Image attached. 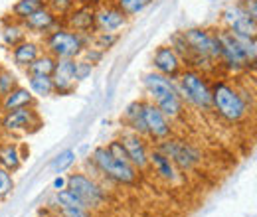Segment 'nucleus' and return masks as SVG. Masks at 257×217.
I'll list each match as a JSON object with an SVG mask.
<instances>
[{"label": "nucleus", "mask_w": 257, "mask_h": 217, "mask_svg": "<svg viewBox=\"0 0 257 217\" xmlns=\"http://www.w3.org/2000/svg\"><path fill=\"white\" fill-rule=\"evenodd\" d=\"M180 32H182L184 40L188 42L194 54L190 67H192L196 58H204V60H210V62L220 65V42L216 38V32L206 30V28H188V30Z\"/></svg>", "instance_id": "obj_9"}, {"label": "nucleus", "mask_w": 257, "mask_h": 217, "mask_svg": "<svg viewBox=\"0 0 257 217\" xmlns=\"http://www.w3.org/2000/svg\"><path fill=\"white\" fill-rule=\"evenodd\" d=\"M16 85H18L16 75H14L10 69L0 67V99H2V97H6V95L10 93Z\"/></svg>", "instance_id": "obj_32"}, {"label": "nucleus", "mask_w": 257, "mask_h": 217, "mask_svg": "<svg viewBox=\"0 0 257 217\" xmlns=\"http://www.w3.org/2000/svg\"><path fill=\"white\" fill-rule=\"evenodd\" d=\"M44 52V48L38 44V42H34V40H24V42H20L18 46H14L12 48V63L16 65V67H22V69H26L30 63L40 56Z\"/></svg>", "instance_id": "obj_22"}, {"label": "nucleus", "mask_w": 257, "mask_h": 217, "mask_svg": "<svg viewBox=\"0 0 257 217\" xmlns=\"http://www.w3.org/2000/svg\"><path fill=\"white\" fill-rule=\"evenodd\" d=\"M249 18H253L257 20V0H239V4H237Z\"/></svg>", "instance_id": "obj_38"}, {"label": "nucleus", "mask_w": 257, "mask_h": 217, "mask_svg": "<svg viewBox=\"0 0 257 217\" xmlns=\"http://www.w3.org/2000/svg\"><path fill=\"white\" fill-rule=\"evenodd\" d=\"M36 105V97L32 91L24 85H16L6 97L0 99V109L2 113L6 111H14V109H22V107H34Z\"/></svg>", "instance_id": "obj_20"}, {"label": "nucleus", "mask_w": 257, "mask_h": 217, "mask_svg": "<svg viewBox=\"0 0 257 217\" xmlns=\"http://www.w3.org/2000/svg\"><path fill=\"white\" fill-rule=\"evenodd\" d=\"M44 4L36 2V0H16L12 4V10H10V18L12 20H18V22H24L30 14H34L38 8H42Z\"/></svg>", "instance_id": "obj_27"}, {"label": "nucleus", "mask_w": 257, "mask_h": 217, "mask_svg": "<svg viewBox=\"0 0 257 217\" xmlns=\"http://www.w3.org/2000/svg\"><path fill=\"white\" fill-rule=\"evenodd\" d=\"M143 119H145V126H147V138L151 142L157 144L161 140L174 136L172 121L149 99H143Z\"/></svg>", "instance_id": "obj_11"}, {"label": "nucleus", "mask_w": 257, "mask_h": 217, "mask_svg": "<svg viewBox=\"0 0 257 217\" xmlns=\"http://www.w3.org/2000/svg\"><path fill=\"white\" fill-rule=\"evenodd\" d=\"M50 207L64 217H93V211H89V209H81V207H58L54 201L50 203Z\"/></svg>", "instance_id": "obj_35"}, {"label": "nucleus", "mask_w": 257, "mask_h": 217, "mask_svg": "<svg viewBox=\"0 0 257 217\" xmlns=\"http://www.w3.org/2000/svg\"><path fill=\"white\" fill-rule=\"evenodd\" d=\"M155 148H159L162 154L168 156L172 160V164L180 172H192V170H196L202 164V152H200V148L194 146L192 142L184 140V138L170 136L166 140L157 142Z\"/></svg>", "instance_id": "obj_6"}, {"label": "nucleus", "mask_w": 257, "mask_h": 217, "mask_svg": "<svg viewBox=\"0 0 257 217\" xmlns=\"http://www.w3.org/2000/svg\"><path fill=\"white\" fill-rule=\"evenodd\" d=\"M151 65H153V71L161 73L164 77L176 81L178 75L182 73L184 69V63L182 60L176 56V52L170 48V46H159L153 54V60H151Z\"/></svg>", "instance_id": "obj_14"}, {"label": "nucleus", "mask_w": 257, "mask_h": 217, "mask_svg": "<svg viewBox=\"0 0 257 217\" xmlns=\"http://www.w3.org/2000/svg\"><path fill=\"white\" fill-rule=\"evenodd\" d=\"M117 42H119V34L117 32H95V34H91L89 46H95L103 52H109Z\"/></svg>", "instance_id": "obj_30"}, {"label": "nucleus", "mask_w": 257, "mask_h": 217, "mask_svg": "<svg viewBox=\"0 0 257 217\" xmlns=\"http://www.w3.org/2000/svg\"><path fill=\"white\" fill-rule=\"evenodd\" d=\"M64 187H67V178H64V176L60 174V176H56V178H54V182H52V189H54V191H58V189H64Z\"/></svg>", "instance_id": "obj_39"}, {"label": "nucleus", "mask_w": 257, "mask_h": 217, "mask_svg": "<svg viewBox=\"0 0 257 217\" xmlns=\"http://www.w3.org/2000/svg\"><path fill=\"white\" fill-rule=\"evenodd\" d=\"M67 187L71 191H75L87 205L91 211H95L99 207H103L107 203V189L103 184H99V180L89 176L87 172H73L67 176Z\"/></svg>", "instance_id": "obj_8"}, {"label": "nucleus", "mask_w": 257, "mask_h": 217, "mask_svg": "<svg viewBox=\"0 0 257 217\" xmlns=\"http://www.w3.org/2000/svg\"><path fill=\"white\" fill-rule=\"evenodd\" d=\"M210 89H212V111L224 119L229 124L243 123L249 113L251 107L245 103V99L241 97L239 89L225 81V79H214L210 81Z\"/></svg>", "instance_id": "obj_2"}, {"label": "nucleus", "mask_w": 257, "mask_h": 217, "mask_svg": "<svg viewBox=\"0 0 257 217\" xmlns=\"http://www.w3.org/2000/svg\"><path fill=\"white\" fill-rule=\"evenodd\" d=\"M176 87L184 103L192 105L198 111H212V89L206 73L192 67H184L176 79Z\"/></svg>", "instance_id": "obj_3"}, {"label": "nucleus", "mask_w": 257, "mask_h": 217, "mask_svg": "<svg viewBox=\"0 0 257 217\" xmlns=\"http://www.w3.org/2000/svg\"><path fill=\"white\" fill-rule=\"evenodd\" d=\"M52 81H54V89L60 97L71 95L75 91V69H73V60H58L56 62V69L52 73Z\"/></svg>", "instance_id": "obj_18"}, {"label": "nucleus", "mask_w": 257, "mask_h": 217, "mask_svg": "<svg viewBox=\"0 0 257 217\" xmlns=\"http://www.w3.org/2000/svg\"><path fill=\"white\" fill-rule=\"evenodd\" d=\"M89 40L91 36H83L65 26H58L56 30L44 36V52H48L56 60H75L89 46Z\"/></svg>", "instance_id": "obj_4"}, {"label": "nucleus", "mask_w": 257, "mask_h": 217, "mask_svg": "<svg viewBox=\"0 0 257 217\" xmlns=\"http://www.w3.org/2000/svg\"><path fill=\"white\" fill-rule=\"evenodd\" d=\"M36 2H40V4H46V0H36Z\"/></svg>", "instance_id": "obj_40"}, {"label": "nucleus", "mask_w": 257, "mask_h": 217, "mask_svg": "<svg viewBox=\"0 0 257 217\" xmlns=\"http://www.w3.org/2000/svg\"><path fill=\"white\" fill-rule=\"evenodd\" d=\"M149 168L161 178L164 180L166 184H176V182H180V170L172 164V160L168 158V156H164L159 150V148H151V152H149Z\"/></svg>", "instance_id": "obj_19"}, {"label": "nucleus", "mask_w": 257, "mask_h": 217, "mask_svg": "<svg viewBox=\"0 0 257 217\" xmlns=\"http://www.w3.org/2000/svg\"><path fill=\"white\" fill-rule=\"evenodd\" d=\"M222 22L225 28L237 34H247V36H257V20L249 18L237 4L227 6L222 14Z\"/></svg>", "instance_id": "obj_17"}, {"label": "nucleus", "mask_w": 257, "mask_h": 217, "mask_svg": "<svg viewBox=\"0 0 257 217\" xmlns=\"http://www.w3.org/2000/svg\"><path fill=\"white\" fill-rule=\"evenodd\" d=\"M143 89L147 93V99L153 101L170 121L180 119L184 115L186 103L178 93L176 81L164 77L157 71H149L143 75Z\"/></svg>", "instance_id": "obj_1"}, {"label": "nucleus", "mask_w": 257, "mask_h": 217, "mask_svg": "<svg viewBox=\"0 0 257 217\" xmlns=\"http://www.w3.org/2000/svg\"><path fill=\"white\" fill-rule=\"evenodd\" d=\"M119 140H121V144L127 150L128 162L139 172L149 170V152H151V148H149L147 138L145 136H139V134H135L131 130H125V132L119 134Z\"/></svg>", "instance_id": "obj_13"}, {"label": "nucleus", "mask_w": 257, "mask_h": 217, "mask_svg": "<svg viewBox=\"0 0 257 217\" xmlns=\"http://www.w3.org/2000/svg\"><path fill=\"white\" fill-rule=\"evenodd\" d=\"M214 32L220 42V65H224L229 73H243L255 67V63L249 62V58L245 56V52L241 50V46L235 42V38L227 28Z\"/></svg>", "instance_id": "obj_7"}, {"label": "nucleus", "mask_w": 257, "mask_h": 217, "mask_svg": "<svg viewBox=\"0 0 257 217\" xmlns=\"http://www.w3.org/2000/svg\"><path fill=\"white\" fill-rule=\"evenodd\" d=\"M0 38H2V44L12 50L14 46H18L20 42H24V40L28 38V32H26L22 22L8 18V20L2 22V26H0Z\"/></svg>", "instance_id": "obj_23"}, {"label": "nucleus", "mask_w": 257, "mask_h": 217, "mask_svg": "<svg viewBox=\"0 0 257 217\" xmlns=\"http://www.w3.org/2000/svg\"><path fill=\"white\" fill-rule=\"evenodd\" d=\"M75 160H77V152L71 150V148H67V150L60 152V154L50 162V170H52L56 176H60V174H64L67 170H71V166L75 164Z\"/></svg>", "instance_id": "obj_28"}, {"label": "nucleus", "mask_w": 257, "mask_h": 217, "mask_svg": "<svg viewBox=\"0 0 257 217\" xmlns=\"http://www.w3.org/2000/svg\"><path fill=\"white\" fill-rule=\"evenodd\" d=\"M79 58H83L85 62H89L93 67H95L97 63H101V60L105 58V52L103 50H99V48H95V46H87L83 52H81V56Z\"/></svg>", "instance_id": "obj_37"}, {"label": "nucleus", "mask_w": 257, "mask_h": 217, "mask_svg": "<svg viewBox=\"0 0 257 217\" xmlns=\"http://www.w3.org/2000/svg\"><path fill=\"white\" fill-rule=\"evenodd\" d=\"M127 18H133V16H137V14H141L143 10H147L151 4H153V0H111Z\"/></svg>", "instance_id": "obj_29"}, {"label": "nucleus", "mask_w": 257, "mask_h": 217, "mask_svg": "<svg viewBox=\"0 0 257 217\" xmlns=\"http://www.w3.org/2000/svg\"><path fill=\"white\" fill-rule=\"evenodd\" d=\"M62 26L77 32V34H83V36L95 34V6L89 2L75 4L71 8V12L62 18Z\"/></svg>", "instance_id": "obj_12"}, {"label": "nucleus", "mask_w": 257, "mask_h": 217, "mask_svg": "<svg viewBox=\"0 0 257 217\" xmlns=\"http://www.w3.org/2000/svg\"><path fill=\"white\" fill-rule=\"evenodd\" d=\"M24 156L20 154V146L16 142H2L0 144V166L8 172H18L22 166Z\"/></svg>", "instance_id": "obj_24"}, {"label": "nucleus", "mask_w": 257, "mask_h": 217, "mask_svg": "<svg viewBox=\"0 0 257 217\" xmlns=\"http://www.w3.org/2000/svg\"><path fill=\"white\" fill-rule=\"evenodd\" d=\"M73 69H75V81H77V83L89 79L91 73H93V65L89 62H85L83 58H75V60H73Z\"/></svg>", "instance_id": "obj_34"}, {"label": "nucleus", "mask_w": 257, "mask_h": 217, "mask_svg": "<svg viewBox=\"0 0 257 217\" xmlns=\"http://www.w3.org/2000/svg\"><path fill=\"white\" fill-rule=\"evenodd\" d=\"M40 217H54V213H52V215H40Z\"/></svg>", "instance_id": "obj_41"}, {"label": "nucleus", "mask_w": 257, "mask_h": 217, "mask_svg": "<svg viewBox=\"0 0 257 217\" xmlns=\"http://www.w3.org/2000/svg\"><path fill=\"white\" fill-rule=\"evenodd\" d=\"M127 16L113 4H99L95 8V32H117L127 26Z\"/></svg>", "instance_id": "obj_15"}, {"label": "nucleus", "mask_w": 257, "mask_h": 217, "mask_svg": "<svg viewBox=\"0 0 257 217\" xmlns=\"http://www.w3.org/2000/svg\"><path fill=\"white\" fill-rule=\"evenodd\" d=\"M105 148L115 156L117 160H121V162H128L127 150H125V146L121 144V140H119V138H113L111 142H107V144H105ZM128 164H131V162H128Z\"/></svg>", "instance_id": "obj_36"}, {"label": "nucleus", "mask_w": 257, "mask_h": 217, "mask_svg": "<svg viewBox=\"0 0 257 217\" xmlns=\"http://www.w3.org/2000/svg\"><path fill=\"white\" fill-rule=\"evenodd\" d=\"M77 4V0H46V8L52 10L60 20L71 12V8Z\"/></svg>", "instance_id": "obj_31"}, {"label": "nucleus", "mask_w": 257, "mask_h": 217, "mask_svg": "<svg viewBox=\"0 0 257 217\" xmlns=\"http://www.w3.org/2000/svg\"><path fill=\"white\" fill-rule=\"evenodd\" d=\"M123 124L125 128L147 138V126H145V119H143V99L131 101L125 111H123Z\"/></svg>", "instance_id": "obj_21"}, {"label": "nucleus", "mask_w": 257, "mask_h": 217, "mask_svg": "<svg viewBox=\"0 0 257 217\" xmlns=\"http://www.w3.org/2000/svg\"><path fill=\"white\" fill-rule=\"evenodd\" d=\"M56 62L58 60L54 56H50L48 52H42L24 71H26V75H48V77H52V73L56 69Z\"/></svg>", "instance_id": "obj_26"}, {"label": "nucleus", "mask_w": 257, "mask_h": 217, "mask_svg": "<svg viewBox=\"0 0 257 217\" xmlns=\"http://www.w3.org/2000/svg\"><path fill=\"white\" fill-rule=\"evenodd\" d=\"M14 189V178L12 172H8L6 168L0 166V201H4Z\"/></svg>", "instance_id": "obj_33"}, {"label": "nucleus", "mask_w": 257, "mask_h": 217, "mask_svg": "<svg viewBox=\"0 0 257 217\" xmlns=\"http://www.w3.org/2000/svg\"><path fill=\"white\" fill-rule=\"evenodd\" d=\"M42 126V117L34 107H22L14 111L2 113L0 128L6 134H18V132H34Z\"/></svg>", "instance_id": "obj_10"}, {"label": "nucleus", "mask_w": 257, "mask_h": 217, "mask_svg": "<svg viewBox=\"0 0 257 217\" xmlns=\"http://www.w3.org/2000/svg\"><path fill=\"white\" fill-rule=\"evenodd\" d=\"M28 89L36 99H48L56 93L54 81L48 75H28Z\"/></svg>", "instance_id": "obj_25"}, {"label": "nucleus", "mask_w": 257, "mask_h": 217, "mask_svg": "<svg viewBox=\"0 0 257 217\" xmlns=\"http://www.w3.org/2000/svg\"><path fill=\"white\" fill-rule=\"evenodd\" d=\"M22 24H24V28H26L28 34L46 36V34H50L52 30H56L58 26H62V20H60L52 10H48L46 4H44V6L38 8L34 14H30Z\"/></svg>", "instance_id": "obj_16"}, {"label": "nucleus", "mask_w": 257, "mask_h": 217, "mask_svg": "<svg viewBox=\"0 0 257 217\" xmlns=\"http://www.w3.org/2000/svg\"><path fill=\"white\" fill-rule=\"evenodd\" d=\"M91 160H93V164L97 166L101 178L107 180V182H111V184H117V186H135L139 182V170L133 164H128V162L117 160L115 156L105 148V144L93 148Z\"/></svg>", "instance_id": "obj_5"}]
</instances>
